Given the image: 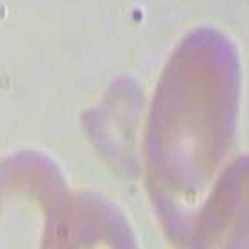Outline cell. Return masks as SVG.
Wrapping results in <instances>:
<instances>
[{"label":"cell","mask_w":249,"mask_h":249,"mask_svg":"<svg viewBox=\"0 0 249 249\" xmlns=\"http://www.w3.org/2000/svg\"><path fill=\"white\" fill-rule=\"evenodd\" d=\"M237 99V61L217 36L190 38L161 79L145 165L153 201L176 242L192 244L196 221L213 196L212 183L228 176L230 169L221 167L235 142Z\"/></svg>","instance_id":"cell-1"},{"label":"cell","mask_w":249,"mask_h":249,"mask_svg":"<svg viewBox=\"0 0 249 249\" xmlns=\"http://www.w3.org/2000/svg\"><path fill=\"white\" fill-rule=\"evenodd\" d=\"M68 197L61 172L41 154L22 153L0 165V248L51 246Z\"/></svg>","instance_id":"cell-2"},{"label":"cell","mask_w":249,"mask_h":249,"mask_svg":"<svg viewBox=\"0 0 249 249\" xmlns=\"http://www.w3.org/2000/svg\"><path fill=\"white\" fill-rule=\"evenodd\" d=\"M133 246L131 230L117 210L101 199L81 194L63 204L51 246Z\"/></svg>","instance_id":"cell-3"}]
</instances>
